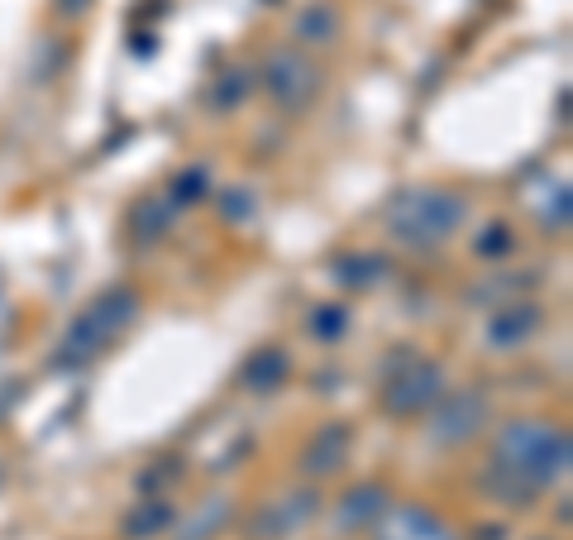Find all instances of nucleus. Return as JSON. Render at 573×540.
Segmentation results:
<instances>
[{
	"label": "nucleus",
	"instance_id": "f257e3e1",
	"mask_svg": "<svg viewBox=\"0 0 573 540\" xmlns=\"http://www.w3.org/2000/svg\"><path fill=\"white\" fill-rule=\"evenodd\" d=\"M497 464H501V469H511L517 478H525V484L540 493V488H549L559 474H564L569 436H564V430H549L540 422H517V426L501 430Z\"/></svg>",
	"mask_w": 573,
	"mask_h": 540
},
{
	"label": "nucleus",
	"instance_id": "f03ea898",
	"mask_svg": "<svg viewBox=\"0 0 573 540\" xmlns=\"http://www.w3.org/2000/svg\"><path fill=\"white\" fill-rule=\"evenodd\" d=\"M459 221H463V206L449 191H416V197H402L392 206V230H397V239L421 244V249L440 244Z\"/></svg>",
	"mask_w": 573,
	"mask_h": 540
},
{
	"label": "nucleus",
	"instance_id": "7ed1b4c3",
	"mask_svg": "<svg viewBox=\"0 0 573 540\" xmlns=\"http://www.w3.org/2000/svg\"><path fill=\"white\" fill-rule=\"evenodd\" d=\"M135 321V292H125V287H115V292H105L101 302H91V311L87 316L72 326V335H67V350H72V359H87L91 350H101L111 335H119Z\"/></svg>",
	"mask_w": 573,
	"mask_h": 540
},
{
	"label": "nucleus",
	"instance_id": "20e7f679",
	"mask_svg": "<svg viewBox=\"0 0 573 540\" xmlns=\"http://www.w3.org/2000/svg\"><path fill=\"white\" fill-rule=\"evenodd\" d=\"M440 388H445V378H440L435 364H425V359H406V368L397 378H392L387 388V406L392 412H421V406H430L440 398Z\"/></svg>",
	"mask_w": 573,
	"mask_h": 540
},
{
	"label": "nucleus",
	"instance_id": "39448f33",
	"mask_svg": "<svg viewBox=\"0 0 573 540\" xmlns=\"http://www.w3.org/2000/svg\"><path fill=\"white\" fill-rule=\"evenodd\" d=\"M483 416H487V402L478 392H454L435 412V440L440 445H463L469 436H478Z\"/></svg>",
	"mask_w": 573,
	"mask_h": 540
},
{
	"label": "nucleus",
	"instance_id": "423d86ee",
	"mask_svg": "<svg viewBox=\"0 0 573 540\" xmlns=\"http://www.w3.org/2000/svg\"><path fill=\"white\" fill-rule=\"evenodd\" d=\"M378 540H454V531L445 522L430 517V512H421V507H392Z\"/></svg>",
	"mask_w": 573,
	"mask_h": 540
},
{
	"label": "nucleus",
	"instance_id": "0eeeda50",
	"mask_svg": "<svg viewBox=\"0 0 573 540\" xmlns=\"http://www.w3.org/2000/svg\"><path fill=\"white\" fill-rule=\"evenodd\" d=\"M316 517V498L302 493V498H292L286 507H268L263 517L254 522V536L258 540H286L292 531H302V526Z\"/></svg>",
	"mask_w": 573,
	"mask_h": 540
},
{
	"label": "nucleus",
	"instance_id": "6e6552de",
	"mask_svg": "<svg viewBox=\"0 0 573 540\" xmlns=\"http://www.w3.org/2000/svg\"><path fill=\"white\" fill-rule=\"evenodd\" d=\"M268 81H272V96H278V101H306L310 96V81H316V72H310L302 58L296 53H278L268 63Z\"/></svg>",
	"mask_w": 573,
	"mask_h": 540
},
{
	"label": "nucleus",
	"instance_id": "1a4fd4ad",
	"mask_svg": "<svg viewBox=\"0 0 573 540\" xmlns=\"http://www.w3.org/2000/svg\"><path fill=\"white\" fill-rule=\"evenodd\" d=\"M344 454H349V430H344V426H326L306 445L302 464H306V474H334L344 464Z\"/></svg>",
	"mask_w": 573,
	"mask_h": 540
},
{
	"label": "nucleus",
	"instance_id": "9d476101",
	"mask_svg": "<svg viewBox=\"0 0 573 540\" xmlns=\"http://www.w3.org/2000/svg\"><path fill=\"white\" fill-rule=\"evenodd\" d=\"M173 526V502L163 498H149V502H135V512L125 517V536L129 540H153Z\"/></svg>",
	"mask_w": 573,
	"mask_h": 540
},
{
	"label": "nucleus",
	"instance_id": "9b49d317",
	"mask_svg": "<svg viewBox=\"0 0 573 540\" xmlns=\"http://www.w3.org/2000/svg\"><path fill=\"white\" fill-rule=\"evenodd\" d=\"M535 326H540L535 306H507V311H497V321H493V330H487V335H493L497 350H511V344H521Z\"/></svg>",
	"mask_w": 573,
	"mask_h": 540
},
{
	"label": "nucleus",
	"instance_id": "f8f14e48",
	"mask_svg": "<svg viewBox=\"0 0 573 540\" xmlns=\"http://www.w3.org/2000/svg\"><path fill=\"white\" fill-rule=\"evenodd\" d=\"M282 378H286V354H282V350H258V354L244 364V382H249L254 392H272Z\"/></svg>",
	"mask_w": 573,
	"mask_h": 540
},
{
	"label": "nucleus",
	"instance_id": "ddd939ff",
	"mask_svg": "<svg viewBox=\"0 0 573 540\" xmlns=\"http://www.w3.org/2000/svg\"><path fill=\"white\" fill-rule=\"evenodd\" d=\"M230 512H234V507H230V502H225V498H211L206 507H201L196 517H191V522L182 526V536H177V540H211V536L220 531L225 522H230Z\"/></svg>",
	"mask_w": 573,
	"mask_h": 540
},
{
	"label": "nucleus",
	"instance_id": "4468645a",
	"mask_svg": "<svg viewBox=\"0 0 573 540\" xmlns=\"http://www.w3.org/2000/svg\"><path fill=\"white\" fill-rule=\"evenodd\" d=\"M378 512H382V488H354V493L344 498V507H340V522L364 526V522H373Z\"/></svg>",
	"mask_w": 573,
	"mask_h": 540
},
{
	"label": "nucleus",
	"instance_id": "2eb2a0df",
	"mask_svg": "<svg viewBox=\"0 0 573 540\" xmlns=\"http://www.w3.org/2000/svg\"><path fill=\"white\" fill-rule=\"evenodd\" d=\"M378 268H382L378 259H340V282H349V287H368V282L378 278Z\"/></svg>",
	"mask_w": 573,
	"mask_h": 540
},
{
	"label": "nucleus",
	"instance_id": "dca6fc26",
	"mask_svg": "<svg viewBox=\"0 0 573 540\" xmlns=\"http://www.w3.org/2000/svg\"><path fill=\"white\" fill-rule=\"evenodd\" d=\"M135 221H139V230H143L139 239H158L167 230V206H163V201H143Z\"/></svg>",
	"mask_w": 573,
	"mask_h": 540
},
{
	"label": "nucleus",
	"instance_id": "f3484780",
	"mask_svg": "<svg viewBox=\"0 0 573 540\" xmlns=\"http://www.w3.org/2000/svg\"><path fill=\"white\" fill-rule=\"evenodd\" d=\"M201 191H206V173H201V167L177 177V201H201Z\"/></svg>",
	"mask_w": 573,
	"mask_h": 540
},
{
	"label": "nucleus",
	"instance_id": "a211bd4d",
	"mask_svg": "<svg viewBox=\"0 0 573 540\" xmlns=\"http://www.w3.org/2000/svg\"><path fill=\"white\" fill-rule=\"evenodd\" d=\"M340 330H344V311H340V306H320V316H316V335L334 340Z\"/></svg>",
	"mask_w": 573,
	"mask_h": 540
},
{
	"label": "nucleus",
	"instance_id": "6ab92c4d",
	"mask_svg": "<svg viewBox=\"0 0 573 540\" xmlns=\"http://www.w3.org/2000/svg\"><path fill=\"white\" fill-rule=\"evenodd\" d=\"M478 249H483V254H507L511 239H507V230H501V225H493V230H487V239H478Z\"/></svg>",
	"mask_w": 573,
	"mask_h": 540
}]
</instances>
